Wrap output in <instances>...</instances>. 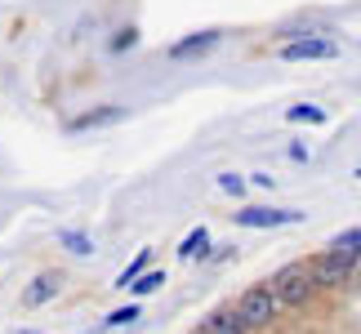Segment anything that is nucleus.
<instances>
[{
  "instance_id": "obj_7",
  "label": "nucleus",
  "mask_w": 361,
  "mask_h": 334,
  "mask_svg": "<svg viewBox=\"0 0 361 334\" xmlns=\"http://www.w3.org/2000/svg\"><path fill=\"white\" fill-rule=\"evenodd\" d=\"M201 334H245V321L237 316V308H224V312H210V316H205Z\"/></svg>"
},
{
  "instance_id": "obj_10",
  "label": "nucleus",
  "mask_w": 361,
  "mask_h": 334,
  "mask_svg": "<svg viewBox=\"0 0 361 334\" xmlns=\"http://www.w3.org/2000/svg\"><path fill=\"white\" fill-rule=\"evenodd\" d=\"M121 116H125L121 107H94V111H85V116L72 120V130H99V125H112V120H121Z\"/></svg>"
},
{
  "instance_id": "obj_1",
  "label": "nucleus",
  "mask_w": 361,
  "mask_h": 334,
  "mask_svg": "<svg viewBox=\"0 0 361 334\" xmlns=\"http://www.w3.org/2000/svg\"><path fill=\"white\" fill-rule=\"evenodd\" d=\"M268 285H272L276 303H286V308H299V303H308V299H312V290H317L308 263H286V268L276 272Z\"/></svg>"
},
{
  "instance_id": "obj_2",
  "label": "nucleus",
  "mask_w": 361,
  "mask_h": 334,
  "mask_svg": "<svg viewBox=\"0 0 361 334\" xmlns=\"http://www.w3.org/2000/svg\"><path fill=\"white\" fill-rule=\"evenodd\" d=\"M276 295H272V285H250L245 295H241V303H237V316L245 321V330H263L276 316Z\"/></svg>"
},
{
  "instance_id": "obj_17",
  "label": "nucleus",
  "mask_w": 361,
  "mask_h": 334,
  "mask_svg": "<svg viewBox=\"0 0 361 334\" xmlns=\"http://www.w3.org/2000/svg\"><path fill=\"white\" fill-rule=\"evenodd\" d=\"M130 321H138V308L130 303V308H121V312H112L107 316V326H130Z\"/></svg>"
},
{
  "instance_id": "obj_16",
  "label": "nucleus",
  "mask_w": 361,
  "mask_h": 334,
  "mask_svg": "<svg viewBox=\"0 0 361 334\" xmlns=\"http://www.w3.org/2000/svg\"><path fill=\"white\" fill-rule=\"evenodd\" d=\"M219 192H228V197H241V192H245V178H241V174H219Z\"/></svg>"
},
{
  "instance_id": "obj_13",
  "label": "nucleus",
  "mask_w": 361,
  "mask_h": 334,
  "mask_svg": "<svg viewBox=\"0 0 361 334\" xmlns=\"http://www.w3.org/2000/svg\"><path fill=\"white\" fill-rule=\"evenodd\" d=\"M286 120H295V125H326V111L317 103H295L286 111Z\"/></svg>"
},
{
  "instance_id": "obj_14",
  "label": "nucleus",
  "mask_w": 361,
  "mask_h": 334,
  "mask_svg": "<svg viewBox=\"0 0 361 334\" xmlns=\"http://www.w3.org/2000/svg\"><path fill=\"white\" fill-rule=\"evenodd\" d=\"M161 285H165V276H161V268H157V272H138L125 290H134V295H152V290H161Z\"/></svg>"
},
{
  "instance_id": "obj_19",
  "label": "nucleus",
  "mask_w": 361,
  "mask_h": 334,
  "mask_svg": "<svg viewBox=\"0 0 361 334\" xmlns=\"http://www.w3.org/2000/svg\"><path fill=\"white\" fill-rule=\"evenodd\" d=\"M290 161H299V165H303V161H308V147L295 143V147H290Z\"/></svg>"
},
{
  "instance_id": "obj_8",
  "label": "nucleus",
  "mask_w": 361,
  "mask_h": 334,
  "mask_svg": "<svg viewBox=\"0 0 361 334\" xmlns=\"http://www.w3.org/2000/svg\"><path fill=\"white\" fill-rule=\"evenodd\" d=\"M54 295H59V276H36V281L23 290V303L27 308H40V303H49Z\"/></svg>"
},
{
  "instance_id": "obj_9",
  "label": "nucleus",
  "mask_w": 361,
  "mask_h": 334,
  "mask_svg": "<svg viewBox=\"0 0 361 334\" xmlns=\"http://www.w3.org/2000/svg\"><path fill=\"white\" fill-rule=\"evenodd\" d=\"M205 254H210V232H205V228H192L188 236H183V245H178V259H205Z\"/></svg>"
},
{
  "instance_id": "obj_4",
  "label": "nucleus",
  "mask_w": 361,
  "mask_h": 334,
  "mask_svg": "<svg viewBox=\"0 0 361 334\" xmlns=\"http://www.w3.org/2000/svg\"><path fill=\"white\" fill-rule=\"evenodd\" d=\"M308 268H312L317 290H322V285H339L343 276L353 272V259H343V254H335V249H326V254H322V259H312Z\"/></svg>"
},
{
  "instance_id": "obj_20",
  "label": "nucleus",
  "mask_w": 361,
  "mask_h": 334,
  "mask_svg": "<svg viewBox=\"0 0 361 334\" xmlns=\"http://www.w3.org/2000/svg\"><path fill=\"white\" fill-rule=\"evenodd\" d=\"M18 334H32V330H18Z\"/></svg>"
},
{
  "instance_id": "obj_3",
  "label": "nucleus",
  "mask_w": 361,
  "mask_h": 334,
  "mask_svg": "<svg viewBox=\"0 0 361 334\" xmlns=\"http://www.w3.org/2000/svg\"><path fill=\"white\" fill-rule=\"evenodd\" d=\"M286 63H322V58H339V40L335 36H299L281 45Z\"/></svg>"
},
{
  "instance_id": "obj_5",
  "label": "nucleus",
  "mask_w": 361,
  "mask_h": 334,
  "mask_svg": "<svg viewBox=\"0 0 361 334\" xmlns=\"http://www.w3.org/2000/svg\"><path fill=\"white\" fill-rule=\"evenodd\" d=\"M303 214L295 210H268V205H245V210L237 214L241 228H281V223H299Z\"/></svg>"
},
{
  "instance_id": "obj_6",
  "label": "nucleus",
  "mask_w": 361,
  "mask_h": 334,
  "mask_svg": "<svg viewBox=\"0 0 361 334\" xmlns=\"http://www.w3.org/2000/svg\"><path fill=\"white\" fill-rule=\"evenodd\" d=\"M219 40H224V32H219V27H210V32H197V36H183L178 45H170V58H192V54H205V49H214Z\"/></svg>"
},
{
  "instance_id": "obj_18",
  "label": "nucleus",
  "mask_w": 361,
  "mask_h": 334,
  "mask_svg": "<svg viewBox=\"0 0 361 334\" xmlns=\"http://www.w3.org/2000/svg\"><path fill=\"white\" fill-rule=\"evenodd\" d=\"M134 45V32H121L116 40H112V54H121V49H130Z\"/></svg>"
},
{
  "instance_id": "obj_12",
  "label": "nucleus",
  "mask_w": 361,
  "mask_h": 334,
  "mask_svg": "<svg viewBox=\"0 0 361 334\" xmlns=\"http://www.w3.org/2000/svg\"><path fill=\"white\" fill-rule=\"evenodd\" d=\"M330 249H335V254H343V259H361V228H348V232H339L335 241H330Z\"/></svg>"
},
{
  "instance_id": "obj_11",
  "label": "nucleus",
  "mask_w": 361,
  "mask_h": 334,
  "mask_svg": "<svg viewBox=\"0 0 361 334\" xmlns=\"http://www.w3.org/2000/svg\"><path fill=\"white\" fill-rule=\"evenodd\" d=\"M59 245L67 249V254H76V259H90L94 254V241H90L85 232H76V228H63L59 232Z\"/></svg>"
},
{
  "instance_id": "obj_15",
  "label": "nucleus",
  "mask_w": 361,
  "mask_h": 334,
  "mask_svg": "<svg viewBox=\"0 0 361 334\" xmlns=\"http://www.w3.org/2000/svg\"><path fill=\"white\" fill-rule=\"evenodd\" d=\"M147 263H152V249H138V254H134V263H130V268H125V272L116 276V285H130L138 272H147Z\"/></svg>"
}]
</instances>
